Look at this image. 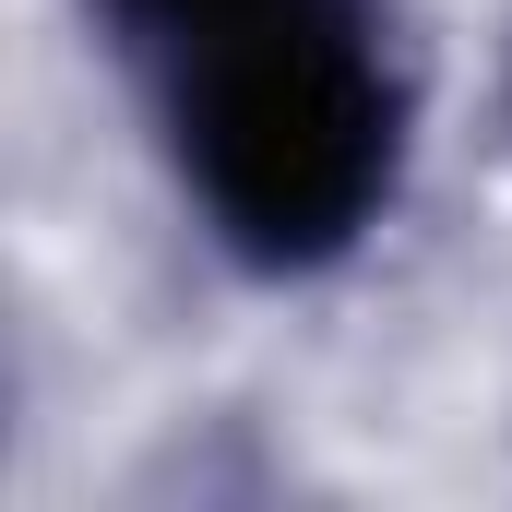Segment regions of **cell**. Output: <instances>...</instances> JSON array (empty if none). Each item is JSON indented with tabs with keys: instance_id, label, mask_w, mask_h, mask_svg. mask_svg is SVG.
<instances>
[{
	"instance_id": "obj_1",
	"label": "cell",
	"mask_w": 512,
	"mask_h": 512,
	"mask_svg": "<svg viewBox=\"0 0 512 512\" xmlns=\"http://www.w3.org/2000/svg\"><path fill=\"white\" fill-rule=\"evenodd\" d=\"M167 155L251 274H322L382 227L405 179V72L382 60L370 0H286L143 72Z\"/></svg>"
},
{
	"instance_id": "obj_2",
	"label": "cell",
	"mask_w": 512,
	"mask_h": 512,
	"mask_svg": "<svg viewBox=\"0 0 512 512\" xmlns=\"http://www.w3.org/2000/svg\"><path fill=\"white\" fill-rule=\"evenodd\" d=\"M251 12H286V0H96V24L120 36L131 72H155V60H179V48H203V36H227Z\"/></svg>"
}]
</instances>
